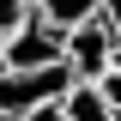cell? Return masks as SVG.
<instances>
[{"instance_id":"cell-6","label":"cell","mask_w":121,"mask_h":121,"mask_svg":"<svg viewBox=\"0 0 121 121\" xmlns=\"http://www.w3.org/2000/svg\"><path fill=\"white\" fill-rule=\"evenodd\" d=\"M85 85H91V91H97V97H103V103L121 115V67H115V60H109V67H103L97 79H85Z\"/></svg>"},{"instance_id":"cell-3","label":"cell","mask_w":121,"mask_h":121,"mask_svg":"<svg viewBox=\"0 0 121 121\" xmlns=\"http://www.w3.org/2000/svg\"><path fill=\"white\" fill-rule=\"evenodd\" d=\"M55 60H60V30H48L43 18H24L18 30L0 36V67H12V73H24V67H55Z\"/></svg>"},{"instance_id":"cell-2","label":"cell","mask_w":121,"mask_h":121,"mask_svg":"<svg viewBox=\"0 0 121 121\" xmlns=\"http://www.w3.org/2000/svg\"><path fill=\"white\" fill-rule=\"evenodd\" d=\"M73 85V73L67 67H24V73H12V67H0V109L6 115H24L30 103H48V97H60V91Z\"/></svg>"},{"instance_id":"cell-4","label":"cell","mask_w":121,"mask_h":121,"mask_svg":"<svg viewBox=\"0 0 121 121\" xmlns=\"http://www.w3.org/2000/svg\"><path fill=\"white\" fill-rule=\"evenodd\" d=\"M60 115H67V121H115V109H109L85 79H73V85L60 91Z\"/></svg>"},{"instance_id":"cell-8","label":"cell","mask_w":121,"mask_h":121,"mask_svg":"<svg viewBox=\"0 0 121 121\" xmlns=\"http://www.w3.org/2000/svg\"><path fill=\"white\" fill-rule=\"evenodd\" d=\"M18 121H67V115H60V97H48V103H30Z\"/></svg>"},{"instance_id":"cell-1","label":"cell","mask_w":121,"mask_h":121,"mask_svg":"<svg viewBox=\"0 0 121 121\" xmlns=\"http://www.w3.org/2000/svg\"><path fill=\"white\" fill-rule=\"evenodd\" d=\"M109 60H115V36H109V24L97 12L79 18L73 30H60V67H67L73 79H97Z\"/></svg>"},{"instance_id":"cell-7","label":"cell","mask_w":121,"mask_h":121,"mask_svg":"<svg viewBox=\"0 0 121 121\" xmlns=\"http://www.w3.org/2000/svg\"><path fill=\"white\" fill-rule=\"evenodd\" d=\"M30 18V0H0V36H6V30H18Z\"/></svg>"},{"instance_id":"cell-9","label":"cell","mask_w":121,"mask_h":121,"mask_svg":"<svg viewBox=\"0 0 121 121\" xmlns=\"http://www.w3.org/2000/svg\"><path fill=\"white\" fill-rule=\"evenodd\" d=\"M97 18L109 24V36L121 43V0H97Z\"/></svg>"},{"instance_id":"cell-10","label":"cell","mask_w":121,"mask_h":121,"mask_svg":"<svg viewBox=\"0 0 121 121\" xmlns=\"http://www.w3.org/2000/svg\"><path fill=\"white\" fill-rule=\"evenodd\" d=\"M115 121H121V115H115Z\"/></svg>"},{"instance_id":"cell-5","label":"cell","mask_w":121,"mask_h":121,"mask_svg":"<svg viewBox=\"0 0 121 121\" xmlns=\"http://www.w3.org/2000/svg\"><path fill=\"white\" fill-rule=\"evenodd\" d=\"M91 12H97V0H30V18H43L48 30H73Z\"/></svg>"}]
</instances>
